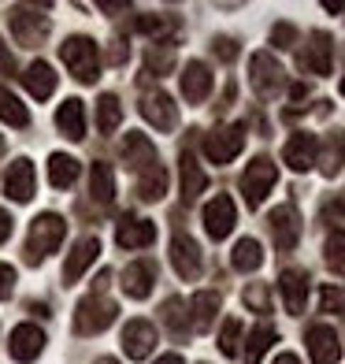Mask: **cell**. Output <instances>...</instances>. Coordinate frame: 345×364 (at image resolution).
Segmentation results:
<instances>
[{"mask_svg":"<svg viewBox=\"0 0 345 364\" xmlns=\"http://www.w3.org/2000/svg\"><path fill=\"white\" fill-rule=\"evenodd\" d=\"M63 230H67L63 216H56V212H41V216L30 223V235H26V260L41 264L48 253H56L60 242H63Z\"/></svg>","mask_w":345,"mask_h":364,"instance_id":"6da1fadb","label":"cell"},{"mask_svg":"<svg viewBox=\"0 0 345 364\" xmlns=\"http://www.w3.org/2000/svg\"><path fill=\"white\" fill-rule=\"evenodd\" d=\"M63 63L71 68V75L78 82H97L101 78V56H97V45L89 38H67L60 45Z\"/></svg>","mask_w":345,"mask_h":364,"instance_id":"7a4b0ae2","label":"cell"},{"mask_svg":"<svg viewBox=\"0 0 345 364\" xmlns=\"http://www.w3.org/2000/svg\"><path fill=\"white\" fill-rule=\"evenodd\" d=\"M115 316H119V305H115L111 297H104V294H89L86 301L78 305L75 331H78V335H97V331H104Z\"/></svg>","mask_w":345,"mask_h":364,"instance_id":"3957f363","label":"cell"},{"mask_svg":"<svg viewBox=\"0 0 345 364\" xmlns=\"http://www.w3.org/2000/svg\"><path fill=\"white\" fill-rule=\"evenodd\" d=\"M275 178H278V171H275V164H271L268 156H256L249 168H245L241 190H245V201H249V208H260V205H264V197L271 193Z\"/></svg>","mask_w":345,"mask_h":364,"instance_id":"277c9868","label":"cell"},{"mask_svg":"<svg viewBox=\"0 0 345 364\" xmlns=\"http://www.w3.org/2000/svg\"><path fill=\"white\" fill-rule=\"evenodd\" d=\"M241 145H245V127L241 123L219 127V130H212V134L204 138V156L212 164H230V160L241 153Z\"/></svg>","mask_w":345,"mask_h":364,"instance_id":"5b68a950","label":"cell"},{"mask_svg":"<svg viewBox=\"0 0 345 364\" xmlns=\"http://www.w3.org/2000/svg\"><path fill=\"white\" fill-rule=\"evenodd\" d=\"M234 223H238V208H234V201H230L226 193H219L216 201L204 205V227H208V235L216 242H223L230 230H234Z\"/></svg>","mask_w":345,"mask_h":364,"instance_id":"8992f818","label":"cell"},{"mask_svg":"<svg viewBox=\"0 0 345 364\" xmlns=\"http://www.w3.org/2000/svg\"><path fill=\"white\" fill-rule=\"evenodd\" d=\"M308 353H312V364H338L341 357V346H338V335H334V327H327V323H316V327H308Z\"/></svg>","mask_w":345,"mask_h":364,"instance_id":"52a82bcc","label":"cell"},{"mask_svg":"<svg viewBox=\"0 0 345 364\" xmlns=\"http://www.w3.org/2000/svg\"><path fill=\"white\" fill-rule=\"evenodd\" d=\"M45 350V331L34 327V323H19L11 331V357L19 360V364H30V360H38Z\"/></svg>","mask_w":345,"mask_h":364,"instance_id":"ba28073f","label":"cell"},{"mask_svg":"<svg viewBox=\"0 0 345 364\" xmlns=\"http://www.w3.org/2000/svg\"><path fill=\"white\" fill-rule=\"evenodd\" d=\"M278 290H283V301H286L290 316H301L305 301H308V275L297 272V268H286L283 275H278Z\"/></svg>","mask_w":345,"mask_h":364,"instance_id":"9c48e42d","label":"cell"},{"mask_svg":"<svg viewBox=\"0 0 345 364\" xmlns=\"http://www.w3.org/2000/svg\"><path fill=\"white\" fill-rule=\"evenodd\" d=\"M171 264L182 279H197L201 275V250L190 235H175L171 238Z\"/></svg>","mask_w":345,"mask_h":364,"instance_id":"30bf717a","label":"cell"},{"mask_svg":"<svg viewBox=\"0 0 345 364\" xmlns=\"http://www.w3.org/2000/svg\"><path fill=\"white\" fill-rule=\"evenodd\" d=\"M153 346H156V327L153 323H145V320H130L126 331H123V350L126 357H134V360H145L153 353Z\"/></svg>","mask_w":345,"mask_h":364,"instance_id":"8fae6325","label":"cell"},{"mask_svg":"<svg viewBox=\"0 0 345 364\" xmlns=\"http://www.w3.org/2000/svg\"><path fill=\"white\" fill-rule=\"evenodd\" d=\"M138 112H141L156 130H171V127H175V105H171V97L160 93V90H149V93H145L141 105H138Z\"/></svg>","mask_w":345,"mask_h":364,"instance_id":"7c38bea8","label":"cell"},{"mask_svg":"<svg viewBox=\"0 0 345 364\" xmlns=\"http://www.w3.org/2000/svg\"><path fill=\"white\" fill-rule=\"evenodd\" d=\"M253 86L260 97H275L278 86H283V68L275 63L271 53H256L253 56Z\"/></svg>","mask_w":345,"mask_h":364,"instance_id":"4fadbf2b","label":"cell"},{"mask_svg":"<svg viewBox=\"0 0 345 364\" xmlns=\"http://www.w3.org/2000/svg\"><path fill=\"white\" fill-rule=\"evenodd\" d=\"M316 153H319V141H316V134H293L290 141H286V149H283V160L290 164L293 171H308L312 164H316Z\"/></svg>","mask_w":345,"mask_h":364,"instance_id":"5bb4252c","label":"cell"},{"mask_svg":"<svg viewBox=\"0 0 345 364\" xmlns=\"http://www.w3.org/2000/svg\"><path fill=\"white\" fill-rule=\"evenodd\" d=\"M34 186H38L34 164H30V160H15L8 168V178H4L8 197H11V201H30V197H34Z\"/></svg>","mask_w":345,"mask_h":364,"instance_id":"9a60e30c","label":"cell"},{"mask_svg":"<svg viewBox=\"0 0 345 364\" xmlns=\"http://www.w3.org/2000/svg\"><path fill=\"white\" fill-rule=\"evenodd\" d=\"M331 48H334L331 38L316 30V34L308 38L305 53H301V68H305L308 75H327V71H331Z\"/></svg>","mask_w":345,"mask_h":364,"instance_id":"2e32d148","label":"cell"},{"mask_svg":"<svg viewBox=\"0 0 345 364\" xmlns=\"http://www.w3.org/2000/svg\"><path fill=\"white\" fill-rule=\"evenodd\" d=\"M271 235H275V245H278L283 253H290L293 245H297L301 227H297V212H293L290 205H283V208L271 212Z\"/></svg>","mask_w":345,"mask_h":364,"instance_id":"e0dca14e","label":"cell"},{"mask_svg":"<svg viewBox=\"0 0 345 364\" xmlns=\"http://www.w3.org/2000/svg\"><path fill=\"white\" fill-rule=\"evenodd\" d=\"M208 93H212V71L204 68L201 60H190L186 71H182V97L193 101V105H201Z\"/></svg>","mask_w":345,"mask_h":364,"instance_id":"ac0fdd59","label":"cell"},{"mask_svg":"<svg viewBox=\"0 0 345 364\" xmlns=\"http://www.w3.org/2000/svg\"><path fill=\"white\" fill-rule=\"evenodd\" d=\"M153 283H156V268H153L149 260H134L123 272V290L130 297H149L153 294Z\"/></svg>","mask_w":345,"mask_h":364,"instance_id":"d6986e66","label":"cell"},{"mask_svg":"<svg viewBox=\"0 0 345 364\" xmlns=\"http://www.w3.org/2000/svg\"><path fill=\"white\" fill-rule=\"evenodd\" d=\"M156 238V227L149 220H123L115 227V242L123 245V250H141V245H149Z\"/></svg>","mask_w":345,"mask_h":364,"instance_id":"ffe728a7","label":"cell"},{"mask_svg":"<svg viewBox=\"0 0 345 364\" xmlns=\"http://www.w3.org/2000/svg\"><path fill=\"white\" fill-rule=\"evenodd\" d=\"M56 127L63 130L67 138H86V108H82V101H63L60 105V112H56Z\"/></svg>","mask_w":345,"mask_h":364,"instance_id":"44dd1931","label":"cell"},{"mask_svg":"<svg viewBox=\"0 0 345 364\" xmlns=\"http://www.w3.org/2000/svg\"><path fill=\"white\" fill-rule=\"evenodd\" d=\"M97 253H101V245H97V238H82L71 257H67V268H63V283H75V279L89 268V264L97 260Z\"/></svg>","mask_w":345,"mask_h":364,"instance_id":"7402d4cb","label":"cell"},{"mask_svg":"<svg viewBox=\"0 0 345 364\" xmlns=\"http://www.w3.org/2000/svg\"><path fill=\"white\" fill-rule=\"evenodd\" d=\"M178 171H182V197H186V201H193V197H201L208 190V175L201 171V164H197L190 153H182Z\"/></svg>","mask_w":345,"mask_h":364,"instance_id":"603a6c76","label":"cell"},{"mask_svg":"<svg viewBox=\"0 0 345 364\" xmlns=\"http://www.w3.org/2000/svg\"><path fill=\"white\" fill-rule=\"evenodd\" d=\"M23 82H26V90L34 93L38 101H45V97H53V90H56V75H53V68H48L45 60L30 63L26 75H23Z\"/></svg>","mask_w":345,"mask_h":364,"instance_id":"cb8c5ba5","label":"cell"},{"mask_svg":"<svg viewBox=\"0 0 345 364\" xmlns=\"http://www.w3.org/2000/svg\"><path fill=\"white\" fill-rule=\"evenodd\" d=\"M78 171H82L78 160L67 156V153H53V160H48V178H53V186H60V190H67L78 178Z\"/></svg>","mask_w":345,"mask_h":364,"instance_id":"d4e9b609","label":"cell"},{"mask_svg":"<svg viewBox=\"0 0 345 364\" xmlns=\"http://www.w3.org/2000/svg\"><path fill=\"white\" fill-rule=\"evenodd\" d=\"M11 26H15V34H19L26 45H38L45 34H48V19L45 15H26V11H19L11 19Z\"/></svg>","mask_w":345,"mask_h":364,"instance_id":"484cf974","label":"cell"},{"mask_svg":"<svg viewBox=\"0 0 345 364\" xmlns=\"http://www.w3.org/2000/svg\"><path fill=\"white\" fill-rule=\"evenodd\" d=\"M123 156H126L130 168H153L156 164V153H153V145L145 141V134H130L123 141Z\"/></svg>","mask_w":345,"mask_h":364,"instance_id":"4316f807","label":"cell"},{"mask_svg":"<svg viewBox=\"0 0 345 364\" xmlns=\"http://www.w3.org/2000/svg\"><path fill=\"white\" fill-rule=\"evenodd\" d=\"M163 190H168V171L153 164V168H145V175L138 178V197L141 201H160Z\"/></svg>","mask_w":345,"mask_h":364,"instance_id":"83f0119b","label":"cell"},{"mask_svg":"<svg viewBox=\"0 0 345 364\" xmlns=\"http://www.w3.org/2000/svg\"><path fill=\"white\" fill-rule=\"evenodd\" d=\"M234 268L238 272H256L260 264H264V250H260V242L256 238H241L238 245H234Z\"/></svg>","mask_w":345,"mask_h":364,"instance_id":"f1b7e54d","label":"cell"},{"mask_svg":"<svg viewBox=\"0 0 345 364\" xmlns=\"http://www.w3.org/2000/svg\"><path fill=\"white\" fill-rule=\"evenodd\" d=\"M275 327H253V335H249V346H245V364H260V357H264L271 350V342H275Z\"/></svg>","mask_w":345,"mask_h":364,"instance_id":"f546056e","label":"cell"},{"mask_svg":"<svg viewBox=\"0 0 345 364\" xmlns=\"http://www.w3.org/2000/svg\"><path fill=\"white\" fill-rule=\"evenodd\" d=\"M0 119L11 123V127H26V123H30V112H26V105H23L15 93L0 90Z\"/></svg>","mask_w":345,"mask_h":364,"instance_id":"4dcf8cb0","label":"cell"},{"mask_svg":"<svg viewBox=\"0 0 345 364\" xmlns=\"http://www.w3.org/2000/svg\"><path fill=\"white\" fill-rule=\"evenodd\" d=\"M216 309H219V294L201 290V294L193 297V323L197 327H208L212 320H216Z\"/></svg>","mask_w":345,"mask_h":364,"instance_id":"1f68e13d","label":"cell"},{"mask_svg":"<svg viewBox=\"0 0 345 364\" xmlns=\"http://www.w3.org/2000/svg\"><path fill=\"white\" fill-rule=\"evenodd\" d=\"M89 182H93V197H97V201H111V197H115V175H111L108 164H93Z\"/></svg>","mask_w":345,"mask_h":364,"instance_id":"d6a6232c","label":"cell"},{"mask_svg":"<svg viewBox=\"0 0 345 364\" xmlns=\"http://www.w3.org/2000/svg\"><path fill=\"white\" fill-rule=\"evenodd\" d=\"M97 112H101V119H97V123H101V130H104V134H111V130L115 127H119V101H115V97L111 93H104L101 97V101H97Z\"/></svg>","mask_w":345,"mask_h":364,"instance_id":"836d02e7","label":"cell"},{"mask_svg":"<svg viewBox=\"0 0 345 364\" xmlns=\"http://www.w3.org/2000/svg\"><path fill=\"white\" fill-rule=\"evenodd\" d=\"M327 264H331L334 272H345V235L334 230L331 238H327Z\"/></svg>","mask_w":345,"mask_h":364,"instance_id":"e575fe53","label":"cell"},{"mask_svg":"<svg viewBox=\"0 0 345 364\" xmlns=\"http://www.w3.org/2000/svg\"><path fill=\"white\" fill-rule=\"evenodd\" d=\"M238 338H241V320H226L223 323V335H219V350L226 357H234L238 353Z\"/></svg>","mask_w":345,"mask_h":364,"instance_id":"d590c367","label":"cell"},{"mask_svg":"<svg viewBox=\"0 0 345 364\" xmlns=\"http://www.w3.org/2000/svg\"><path fill=\"white\" fill-rule=\"evenodd\" d=\"M163 320H168L171 331H178V335L186 331V316H182V301H178V297H171V301L163 305Z\"/></svg>","mask_w":345,"mask_h":364,"instance_id":"8d00e7d4","label":"cell"},{"mask_svg":"<svg viewBox=\"0 0 345 364\" xmlns=\"http://www.w3.org/2000/svg\"><path fill=\"white\" fill-rule=\"evenodd\" d=\"M341 156H345V141H341V138H334V141H331V153L323 156V175H338Z\"/></svg>","mask_w":345,"mask_h":364,"instance_id":"74e56055","label":"cell"},{"mask_svg":"<svg viewBox=\"0 0 345 364\" xmlns=\"http://www.w3.org/2000/svg\"><path fill=\"white\" fill-rule=\"evenodd\" d=\"M245 305L256 309V312H268L271 297H268V290H264V287H249V290H245Z\"/></svg>","mask_w":345,"mask_h":364,"instance_id":"f35d334b","label":"cell"},{"mask_svg":"<svg viewBox=\"0 0 345 364\" xmlns=\"http://www.w3.org/2000/svg\"><path fill=\"white\" fill-rule=\"evenodd\" d=\"M319 305H323V312H341V294H338L334 287H327V290L319 294Z\"/></svg>","mask_w":345,"mask_h":364,"instance_id":"ab89813d","label":"cell"},{"mask_svg":"<svg viewBox=\"0 0 345 364\" xmlns=\"http://www.w3.org/2000/svg\"><path fill=\"white\" fill-rule=\"evenodd\" d=\"M11 287H15V268L11 264H0V301L11 294Z\"/></svg>","mask_w":345,"mask_h":364,"instance_id":"60d3db41","label":"cell"},{"mask_svg":"<svg viewBox=\"0 0 345 364\" xmlns=\"http://www.w3.org/2000/svg\"><path fill=\"white\" fill-rule=\"evenodd\" d=\"M216 56L230 63V60L238 56V41H230V38H216Z\"/></svg>","mask_w":345,"mask_h":364,"instance_id":"b9f144b4","label":"cell"},{"mask_svg":"<svg viewBox=\"0 0 345 364\" xmlns=\"http://www.w3.org/2000/svg\"><path fill=\"white\" fill-rule=\"evenodd\" d=\"M293 38H297V34H293V26H286V23H283V26H275V34H271V41H275L278 48H290Z\"/></svg>","mask_w":345,"mask_h":364,"instance_id":"7bdbcfd3","label":"cell"},{"mask_svg":"<svg viewBox=\"0 0 345 364\" xmlns=\"http://www.w3.org/2000/svg\"><path fill=\"white\" fill-rule=\"evenodd\" d=\"M8 235H11V216L0 208V242H8Z\"/></svg>","mask_w":345,"mask_h":364,"instance_id":"ee69618b","label":"cell"},{"mask_svg":"<svg viewBox=\"0 0 345 364\" xmlns=\"http://www.w3.org/2000/svg\"><path fill=\"white\" fill-rule=\"evenodd\" d=\"M0 71H11V53H8L4 41H0Z\"/></svg>","mask_w":345,"mask_h":364,"instance_id":"f6af8a7d","label":"cell"},{"mask_svg":"<svg viewBox=\"0 0 345 364\" xmlns=\"http://www.w3.org/2000/svg\"><path fill=\"white\" fill-rule=\"evenodd\" d=\"M156 364H186V360H182V357H178V353H168V357H160Z\"/></svg>","mask_w":345,"mask_h":364,"instance_id":"bcb514c9","label":"cell"},{"mask_svg":"<svg viewBox=\"0 0 345 364\" xmlns=\"http://www.w3.org/2000/svg\"><path fill=\"white\" fill-rule=\"evenodd\" d=\"M275 364H301V360H297V357H293V353H283V357H278Z\"/></svg>","mask_w":345,"mask_h":364,"instance_id":"7dc6e473","label":"cell"},{"mask_svg":"<svg viewBox=\"0 0 345 364\" xmlns=\"http://www.w3.org/2000/svg\"><path fill=\"white\" fill-rule=\"evenodd\" d=\"M97 364H119V360H115V357H101V360H97Z\"/></svg>","mask_w":345,"mask_h":364,"instance_id":"c3c4849f","label":"cell"},{"mask_svg":"<svg viewBox=\"0 0 345 364\" xmlns=\"http://www.w3.org/2000/svg\"><path fill=\"white\" fill-rule=\"evenodd\" d=\"M341 93H345V78H341Z\"/></svg>","mask_w":345,"mask_h":364,"instance_id":"681fc988","label":"cell"},{"mask_svg":"<svg viewBox=\"0 0 345 364\" xmlns=\"http://www.w3.org/2000/svg\"><path fill=\"white\" fill-rule=\"evenodd\" d=\"M0 153H4V141H0Z\"/></svg>","mask_w":345,"mask_h":364,"instance_id":"f907efd6","label":"cell"}]
</instances>
